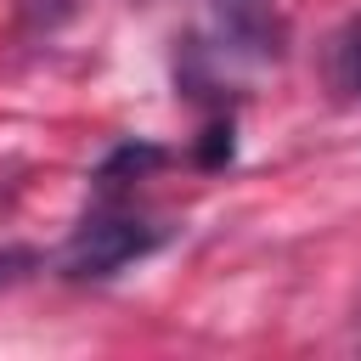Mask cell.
<instances>
[{
  "instance_id": "5",
  "label": "cell",
  "mask_w": 361,
  "mask_h": 361,
  "mask_svg": "<svg viewBox=\"0 0 361 361\" xmlns=\"http://www.w3.org/2000/svg\"><path fill=\"white\" fill-rule=\"evenodd\" d=\"M158 164H164V147H118V152L102 164L96 180H102V186H118L124 175H141V169H158Z\"/></svg>"
},
{
  "instance_id": "7",
  "label": "cell",
  "mask_w": 361,
  "mask_h": 361,
  "mask_svg": "<svg viewBox=\"0 0 361 361\" xmlns=\"http://www.w3.org/2000/svg\"><path fill=\"white\" fill-rule=\"evenodd\" d=\"M220 158H231V124H214L203 141V164H220Z\"/></svg>"
},
{
  "instance_id": "1",
  "label": "cell",
  "mask_w": 361,
  "mask_h": 361,
  "mask_svg": "<svg viewBox=\"0 0 361 361\" xmlns=\"http://www.w3.org/2000/svg\"><path fill=\"white\" fill-rule=\"evenodd\" d=\"M164 243V226L152 220H135V214H118V209H102V214H85L62 248V276L73 282H102L135 259H147L152 248Z\"/></svg>"
},
{
  "instance_id": "6",
  "label": "cell",
  "mask_w": 361,
  "mask_h": 361,
  "mask_svg": "<svg viewBox=\"0 0 361 361\" xmlns=\"http://www.w3.org/2000/svg\"><path fill=\"white\" fill-rule=\"evenodd\" d=\"M34 265H39V254H34V248H0V288L23 282Z\"/></svg>"
},
{
  "instance_id": "2",
  "label": "cell",
  "mask_w": 361,
  "mask_h": 361,
  "mask_svg": "<svg viewBox=\"0 0 361 361\" xmlns=\"http://www.w3.org/2000/svg\"><path fill=\"white\" fill-rule=\"evenodd\" d=\"M209 11L237 51H254V56L276 51V0H209Z\"/></svg>"
},
{
  "instance_id": "3",
  "label": "cell",
  "mask_w": 361,
  "mask_h": 361,
  "mask_svg": "<svg viewBox=\"0 0 361 361\" xmlns=\"http://www.w3.org/2000/svg\"><path fill=\"white\" fill-rule=\"evenodd\" d=\"M327 85L344 102H361V17L327 39Z\"/></svg>"
},
{
  "instance_id": "4",
  "label": "cell",
  "mask_w": 361,
  "mask_h": 361,
  "mask_svg": "<svg viewBox=\"0 0 361 361\" xmlns=\"http://www.w3.org/2000/svg\"><path fill=\"white\" fill-rule=\"evenodd\" d=\"M85 0H17V17H23V34H56Z\"/></svg>"
}]
</instances>
